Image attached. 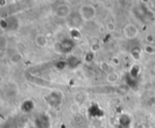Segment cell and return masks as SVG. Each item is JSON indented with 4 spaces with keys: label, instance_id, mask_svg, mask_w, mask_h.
<instances>
[{
    "label": "cell",
    "instance_id": "obj_1",
    "mask_svg": "<svg viewBox=\"0 0 155 128\" xmlns=\"http://www.w3.org/2000/svg\"><path fill=\"white\" fill-rule=\"evenodd\" d=\"M79 15L81 19L84 22H91L95 19L97 11L96 8L91 4H83L79 7Z\"/></svg>",
    "mask_w": 155,
    "mask_h": 128
},
{
    "label": "cell",
    "instance_id": "obj_2",
    "mask_svg": "<svg viewBox=\"0 0 155 128\" xmlns=\"http://www.w3.org/2000/svg\"><path fill=\"white\" fill-rule=\"evenodd\" d=\"M72 13V9L70 7L69 5L67 4H60L56 6L55 10H54V14L56 17L64 19V18H67Z\"/></svg>",
    "mask_w": 155,
    "mask_h": 128
},
{
    "label": "cell",
    "instance_id": "obj_3",
    "mask_svg": "<svg viewBox=\"0 0 155 128\" xmlns=\"http://www.w3.org/2000/svg\"><path fill=\"white\" fill-rule=\"evenodd\" d=\"M124 36L129 39V40H133V39H135L138 34H139V29L138 27L134 24V23H127L124 28Z\"/></svg>",
    "mask_w": 155,
    "mask_h": 128
},
{
    "label": "cell",
    "instance_id": "obj_4",
    "mask_svg": "<svg viewBox=\"0 0 155 128\" xmlns=\"http://www.w3.org/2000/svg\"><path fill=\"white\" fill-rule=\"evenodd\" d=\"M35 43L39 48H45V47H46V45L48 43V39L45 34L38 33L35 37Z\"/></svg>",
    "mask_w": 155,
    "mask_h": 128
},
{
    "label": "cell",
    "instance_id": "obj_5",
    "mask_svg": "<svg viewBox=\"0 0 155 128\" xmlns=\"http://www.w3.org/2000/svg\"><path fill=\"white\" fill-rule=\"evenodd\" d=\"M118 80V75L115 73H112L108 76V81L110 82H115Z\"/></svg>",
    "mask_w": 155,
    "mask_h": 128
}]
</instances>
